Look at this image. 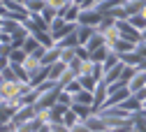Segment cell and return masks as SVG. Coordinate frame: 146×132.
Segmentation results:
<instances>
[{
    "label": "cell",
    "mask_w": 146,
    "mask_h": 132,
    "mask_svg": "<svg viewBox=\"0 0 146 132\" xmlns=\"http://www.w3.org/2000/svg\"><path fill=\"white\" fill-rule=\"evenodd\" d=\"M60 84L58 86H53V88H46V90H40V95L37 100H35V107L37 109H49L51 104H56L58 102V95H60Z\"/></svg>",
    "instance_id": "1"
},
{
    "label": "cell",
    "mask_w": 146,
    "mask_h": 132,
    "mask_svg": "<svg viewBox=\"0 0 146 132\" xmlns=\"http://www.w3.org/2000/svg\"><path fill=\"white\" fill-rule=\"evenodd\" d=\"M102 12L98 9V7H81V12H79V19H77V23H84V26H100V21H102Z\"/></svg>",
    "instance_id": "2"
},
{
    "label": "cell",
    "mask_w": 146,
    "mask_h": 132,
    "mask_svg": "<svg viewBox=\"0 0 146 132\" xmlns=\"http://www.w3.org/2000/svg\"><path fill=\"white\" fill-rule=\"evenodd\" d=\"M116 26H118L121 37H125V40H132V42H141V30H137L130 21H127V19H118Z\"/></svg>",
    "instance_id": "3"
},
{
    "label": "cell",
    "mask_w": 146,
    "mask_h": 132,
    "mask_svg": "<svg viewBox=\"0 0 146 132\" xmlns=\"http://www.w3.org/2000/svg\"><path fill=\"white\" fill-rule=\"evenodd\" d=\"M127 88H130V93H137V90L146 88V70L137 67V70H135V74L130 77V81H127Z\"/></svg>",
    "instance_id": "4"
},
{
    "label": "cell",
    "mask_w": 146,
    "mask_h": 132,
    "mask_svg": "<svg viewBox=\"0 0 146 132\" xmlns=\"http://www.w3.org/2000/svg\"><path fill=\"white\" fill-rule=\"evenodd\" d=\"M107 95H109V84H107L104 79H100V81L95 84V88H93V98H95V109H98V107H102V104L107 102Z\"/></svg>",
    "instance_id": "5"
},
{
    "label": "cell",
    "mask_w": 146,
    "mask_h": 132,
    "mask_svg": "<svg viewBox=\"0 0 146 132\" xmlns=\"http://www.w3.org/2000/svg\"><path fill=\"white\" fill-rule=\"evenodd\" d=\"M137 44H139V42H132V40H125V37H118L116 42H111V44H109V49H111V51H116V53L121 56V53H127V51L137 49Z\"/></svg>",
    "instance_id": "6"
},
{
    "label": "cell",
    "mask_w": 146,
    "mask_h": 132,
    "mask_svg": "<svg viewBox=\"0 0 146 132\" xmlns=\"http://www.w3.org/2000/svg\"><path fill=\"white\" fill-rule=\"evenodd\" d=\"M65 70H67V63H65V60H56V63L46 65V77H49L51 81H58L63 74H65Z\"/></svg>",
    "instance_id": "7"
},
{
    "label": "cell",
    "mask_w": 146,
    "mask_h": 132,
    "mask_svg": "<svg viewBox=\"0 0 146 132\" xmlns=\"http://www.w3.org/2000/svg\"><path fill=\"white\" fill-rule=\"evenodd\" d=\"M84 121H86V127L88 130H107V123H104V118H102V114H100L98 109L93 111V114H88Z\"/></svg>",
    "instance_id": "8"
},
{
    "label": "cell",
    "mask_w": 146,
    "mask_h": 132,
    "mask_svg": "<svg viewBox=\"0 0 146 132\" xmlns=\"http://www.w3.org/2000/svg\"><path fill=\"white\" fill-rule=\"evenodd\" d=\"M121 107L127 111V114H135V111H139V109H141V100H139L137 95H132V93H130V95H127V98L121 102Z\"/></svg>",
    "instance_id": "9"
},
{
    "label": "cell",
    "mask_w": 146,
    "mask_h": 132,
    "mask_svg": "<svg viewBox=\"0 0 146 132\" xmlns=\"http://www.w3.org/2000/svg\"><path fill=\"white\" fill-rule=\"evenodd\" d=\"M98 28L95 26H84V23H77V40H79V44H86L88 40H90V35H93Z\"/></svg>",
    "instance_id": "10"
},
{
    "label": "cell",
    "mask_w": 146,
    "mask_h": 132,
    "mask_svg": "<svg viewBox=\"0 0 146 132\" xmlns=\"http://www.w3.org/2000/svg\"><path fill=\"white\" fill-rule=\"evenodd\" d=\"M123 67H125V63L121 60V63H116L114 67H109L107 72H104V81L107 84H114V81H118L121 79V72H123Z\"/></svg>",
    "instance_id": "11"
},
{
    "label": "cell",
    "mask_w": 146,
    "mask_h": 132,
    "mask_svg": "<svg viewBox=\"0 0 146 132\" xmlns=\"http://www.w3.org/2000/svg\"><path fill=\"white\" fill-rule=\"evenodd\" d=\"M79 12H81V7H79L77 3H72V5H70V7H65L60 14H63V19H65L67 23H77V19H79Z\"/></svg>",
    "instance_id": "12"
},
{
    "label": "cell",
    "mask_w": 146,
    "mask_h": 132,
    "mask_svg": "<svg viewBox=\"0 0 146 132\" xmlns=\"http://www.w3.org/2000/svg\"><path fill=\"white\" fill-rule=\"evenodd\" d=\"M56 44H58L60 49H67V46H72V49H74V46L79 44V40H77V30H72V33L63 35L60 40H56Z\"/></svg>",
    "instance_id": "13"
},
{
    "label": "cell",
    "mask_w": 146,
    "mask_h": 132,
    "mask_svg": "<svg viewBox=\"0 0 146 132\" xmlns=\"http://www.w3.org/2000/svg\"><path fill=\"white\" fill-rule=\"evenodd\" d=\"M141 58H144V56H141V53H139L137 49L127 51V53H121V60H123L125 65H135V67H137V65L141 63Z\"/></svg>",
    "instance_id": "14"
},
{
    "label": "cell",
    "mask_w": 146,
    "mask_h": 132,
    "mask_svg": "<svg viewBox=\"0 0 146 132\" xmlns=\"http://www.w3.org/2000/svg\"><path fill=\"white\" fill-rule=\"evenodd\" d=\"M107 42H104V35L100 33V30H95L93 35H90V40L86 42V46H88V51H95V49H100V46H104Z\"/></svg>",
    "instance_id": "15"
},
{
    "label": "cell",
    "mask_w": 146,
    "mask_h": 132,
    "mask_svg": "<svg viewBox=\"0 0 146 132\" xmlns=\"http://www.w3.org/2000/svg\"><path fill=\"white\" fill-rule=\"evenodd\" d=\"M70 107L74 109V114H77L79 118H86L88 114H93V111H95V107H93V104H81V102H72Z\"/></svg>",
    "instance_id": "16"
},
{
    "label": "cell",
    "mask_w": 146,
    "mask_h": 132,
    "mask_svg": "<svg viewBox=\"0 0 146 132\" xmlns=\"http://www.w3.org/2000/svg\"><path fill=\"white\" fill-rule=\"evenodd\" d=\"M26 56H28V51H26L23 46H12V51H9V63H23Z\"/></svg>",
    "instance_id": "17"
},
{
    "label": "cell",
    "mask_w": 146,
    "mask_h": 132,
    "mask_svg": "<svg viewBox=\"0 0 146 132\" xmlns=\"http://www.w3.org/2000/svg\"><path fill=\"white\" fill-rule=\"evenodd\" d=\"M127 21H130L137 30H146V16L141 14V12H137V14H130L127 16Z\"/></svg>",
    "instance_id": "18"
},
{
    "label": "cell",
    "mask_w": 146,
    "mask_h": 132,
    "mask_svg": "<svg viewBox=\"0 0 146 132\" xmlns=\"http://www.w3.org/2000/svg\"><path fill=\"white\" fill-rule=\"evenodd\" d=\"M65 23H67V21L63 19V14H56V16H53L51 21H49V33H51V35H56V33H58Z\"/></svg>",
    "instance_id": "19"
},
{
    "label": "cell",
    "mask_w": 146,
    "mask_h": 132,
    "mask_svg": "<svg viewBox=\"0 0 146 132\" xmlns=\"http://www.w3.org/2000/svg\"><path fill=\"white\" fill-rule=\"evenodd\" d=\"M109 51H111V49H109L107 44L100 46V49H95V51H90V60H95V63H104V58L109 56Z\"/></svg>",
    "instance_id": "20"
},
{
    "label": "cell",
    "mask_w": 146,
    "mask_h": 132,
    "mask_svg": "<svg viewBox=\"0 0 146 132\" xmlns=\"http://www.w3.org/2000/svg\"><path fill=\"white\" fill-rule=\"evenodd\" d=\"M26 9L30 12V14H35V12H42L44 7H46V0H26Z\"/></svg>",
    "instance_id": "21"
},
{
    "label": "cell",
    "mask_w": 146,
    "mask_h": 132,
    "mask_svg": "<svg viewBox=\"0 0 146 132\" xmlns=\"http://www.w3.org/2000/svg\"><path fill=\"white\" fill-rule=\"evenodd\" d=\"M21 46H23V49H26V51H28V53H33V51H35V49H37V46H42V44H40V42H37V37H35V35H33V33H30V35H28V37H26V40H23V44H21Z\"/></svg>",
    "instance_id": "22"
},
{
    "label": "cell",
    "mask_w": 146,
    "mask_h": 132,
    "mask_svg": "<svg viewBox=\"0 0 146 132\" xmlns=\"http://www.w3.org/2000/svg\"><path fill=\"white\" fill-rule=\"evenodd\" d=\"M77 121H79V116L74 114V109H72V107H70V109L65 111V116H63V123L67 125V130H72V125H74Z\"/></svg>",
    "instance_id": "23"
},
{
    "label": "cell",
    "mask_w": 146,
    "mask_h": 132,
    "mask_svg": "<svg viewBox=\"0 0 146 132\" xmlns=\"http://www.w3.org/2000/svg\"><path fill=\"white\" fill-rule=\"evenodd\" d=\"M44 130H46V132H65V130H67V125H65L63 121H49Z\"/></svg>",
    "instance_id": "24"
},
{
    "label": "cell",
    "mask_w": 146,
    "mask_h": 132,
    "mask_svg": "<svg viewBox=\"0 0 146 132\" xmlns=\"http://www.w3.org/2000/svg\"><path fill=\"white\" fill-rule=\"evenodd\" d=\"M74 0H46V5H51L53 9H58V12H63L65 7H70Z\"/></svg>",
    "instance_id": "25"
},
{
    "label": "cell",
    "mask_w": 146,
    "mask_h": 132,
    "mask_svg": "<svg viewBox=\"0 0 146 132\" xmlns=\"http://www.w3.org/2000/svg\"><path fill=\"white\" fill-rule=\"evenodd\" d=\"M63 88H65L67 93H72V95H74V93H77V90H81V84H79V79L74 77V79H72V81H67V84H65Z\"/></svg>",
    "instance_id": "26"
},
{
    "label": "cell",
    "mask_w": 146,
    "mask_h": 132,
    "mask_svg": "<svg viewBox=\"0 0 146 132\" xmlns=\"http://www.w3.org/2000/svg\"><path fill=\"white\" fill-rule=\"evenodd\" d=\"M74 49H77V46H74ZM74 49H72V46H67V49H63V51H60V60H65V63H70V60H72V58H74V56H77V51H74Z\"/></svg>",
    "instance_id": "27"
},
{
    "label": "cell",
    "mask_w": 146,
    "mask_h": 132,
    "mask_svg": "<svg viewBox=\"0 0 146 132\" xmlns=\"http://www.w3.org/2000/svg\"><path fill=\"white\" fill-rule=\"evenodd\" d=\"M56 14H60V12H58V9H53L51 5H46V7L42 9V16L46 19V23H49V21H51V19H53V16H56Z\"/></svg>",
    "instance_id": "28"
},
{
    "label": "cell",
    "mask_w": 146,
    "mask_h": 132,
    "mask_svg": "<svg viewBox=\"0 0 146 132\" xmlns=\"http://www.w3.org/2000/svg\"><path fill=\"white\" fill-rule=\"evenodd\" d=\"M74 77H77V74H74V72H72L70 67H67V70H65V74H63V77L58 79V84H60V86H65L67 81H72V79H74Z\"/></svg>",
    "instance_id": "29"
},
{
    "label": "cell",
    "mask_w": 146,
    "mask_h": 132,
    "mask_svg": "<svg viewBox=\"0 0 146 132\" xmlns=\"http://www.w3.org/2000/svg\"><path fill=\"white\" fill-rule=\"evenodd\" d=\"M58 102H63V104H72V93H67L65 88H60V95H58Z\"/></svg>",
    "instance_id": "30"
},
{
    "label": "cell",
    "mask_w": 146,
    "mask_h": 132,
    "mask_svg": "<svg viewBox=\"0 0 146 132\" xmlns=\"http://www.w3.org/2000/svg\"><path fill=\"white\" fill-rule=\"evenodd\" d=\"M12 51V42H0V56H9Z\"/></svg>",
    "instance_id": "31"
},
{
    "label": "cell",
    "mask_w": 146,
    "mask_h": 132,
    "mask_svg": "<svg viewBox=\"0 0 146 132\" xmlns=\"http://www.w3.org/2000/svg\"><path fill=\"white\" fill-rule=\"evenodd\" d=\"M9 65V56H0V70H5Z\"/></svg>",
    "instance_id": "32"
},
{
    "label": "cell",
    "mask_w": 146,
    "mask_h": 132,
    "mask_svg": "<svg viewBox=\"0 0 146 132\" xmlns=\"http://www.w3.org/2000/svg\"><path fill=\"white\" fill-rule=\"evenodd\" d=\"M141 109H144V111H146V98H144V100H141Z\"/></svg>",
    "instance_id": "33"
},
{
    "label": "cell",
    "mask_w": 146,
    "mask_h": 132,
    "mask_svg": "<svg viewBox=\"0 0 146 132\" xmlns=\"http://www.w3.org/2000/svg\"><path fill=\"white\" fill-rule=\"evenodd\" d=\"M141 14H144V16H146V5H144V7H141Z\"/></svg>",
    "instance_id": "34"
},
{
    "label": "cell",
    "mask_w": 146,
    "mask_h": 132,
    "mask_svg": "<svg viewBox=\"0 0 146 132\" xmlns=\"http://www.w3.org/2000/svg\"><path fill=\"white\" fill-rule=\"evenodd\" d=\"M0 100H3V90H0Z\"/></svg>",
    "instance_id": "35"
},
{
    "label": "cell",
    "mask_w": 146,
    "mask_h": 132,
    "mask_svg": "<svg viewBox=\"0 0 146 132\" xmlns=\"http://www.w3.org/2000/svg\"><path fill=\"white\" fill-rule=\"evenodd\" d=\"M0 23H3V16H0Z\"/></svg>",
    "instance_id": "36"
},
{
    "label": "cell",
    "mask_w": 146,
    "mask_h": 132,
    "mask_svg": "<svg viewBox=\"0 0 146 132\" xmlns=\"http://www.w3.org/2000/svg\"><path fill=\"white\" fill-rule=\"evenodd\" d=\"M0 33H3V30H0Z\"/></svg>",
    "instance_id": "37"
},
{
    "label": "cell",
    "mask_w": 146,
    "mask_h": 132,
    "mask_svg": "<svg viewBox=\"0 0 146 132\" xmlns=\"http://www.w3.org/2000/svg\"><path fill=\"white\" fill-rule=\"evenodd\" d=\"M123 3H125V0H123Z\"/></svg>",
    "instance_id": "38"
}]
</instances>
